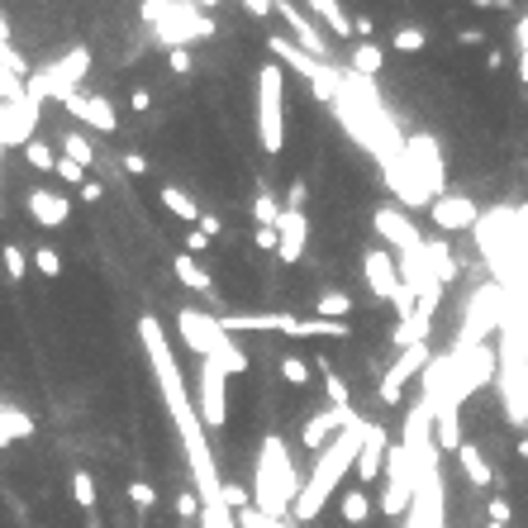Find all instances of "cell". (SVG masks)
I'll return each mask as SVG.
<instances>
[{
    "label": "cell",
    "mask_w": 528,
    "mask_h": 528,
    "mask_svg": "<svg viewBox=\"0 0 528 528\" xmlns=\"http://www.w3.org/2000/svg\"><path fill=\"white\" fill-rule=\"evenodd\" d=\"M300 476L291 467V452L286 443L267 434L262 438V452H257V481H253V509L267 519H291L295 500H300Z\"/></svg>",
    "instance_id": "cell-1"
},
{
    "label": "cell",
    "mask_w": 528,
    "mask_h": 528,
    "mask_svg": "<svg viewBox=\"0 0 528 528\" xmlns=\"http://www.w3.org/2000/svg\"><path fill=\"white\" fill-rule=\"evenodd\" d=\"M176 334H181V343H186L191 353L219 362L228 376L247 371V353L234 343V334H224L219 315H205V309H181V315H176Z\"/></svg>",
    "instance_id": "cell-2"
},
{
    "label": "cell",
    "mask_w": 528,
    "mask_h": 528,
    "mask_svg": "<svg viewBox=\"0 0 528 528\" xmlns=\"http://www.w3.org/2000/svg\"><path fill=\"white\" fill-rule=\"evenodd\" d=\"M257 143L267 157L286 148V76L276 62H262L257 72Z\"/></svg>",
    "instance_id": "cell-3"
},
{
    "label": "cell",
    "mask_w": 528,
    "mask_h": 528,
    "mask_svg": "<svg viewBox=\"0 0 528 528\" xmlns=\"http://www.w3.org/2000/svg\"><path fill=\"white\" fill-rule=\"evenodd\" d=\"M362 276H367V286H371L376 300L395 305L400 324H405V319H415V295L405 291L400 267H395V257L386 253V247H367V253H362Z\"/></svg>",
    "instance_id": "cell-4"
},
{
    "label": "cell",
    "mask_w": 528,
    "mask_h": 528,
    "mask_svg": "<svg viewBox=\"0 0 528 528\" xmlns=\"http://www.w3.org/2000/svg\"><path fill=\"white\" fill-rule=\"evenodd\" d=\"M86 72H91V53H86V48H72L67 58L48 62V67H43L39 76H29L24 95H29L34 105L43 101V95H58V101H62V95H72V91H76V81L86 76Z\"/></svg>",
    "instance_id": "cell-5"
},
{
    "label": "cell",
    "mask_w": 528,
    "mask_h": 528,
    "mask_svg": "<svg viewBox=\"0 0 528 528\" xmlns=\"http://www.w3.org/2000/svg\"><path fill=\"white\" fill-rule=\"evenodd\" d=\"M201 39H214V20L195 0H176L157 20V43H167V48H186V43H201Z\"/></svg>",
    "instance_id": "cell-6"
},
{
    "label": "cell",
    "mask_w": 528,
    "mask_h": 528,
    "mask_svg": "<svg viewBox=\"0 0 528 528\" xmlns=\"http://www.w3.org/2000/svg\"><path fill=\"white\" fill-rule=\"evenodd\" d=\"M405 162H409V172L419 176V186L428 191V201L448 195V167H443V153H438L434 134H405Z\"/></svg>",
    "instance_id": "cell-7"
},
{
    "label": "cell",
    "mask_w": 528,
    "mask_h": 528,
    "mask_svg": "<svg viewBox=\"0 0 528 528\" xmlns=\"http://www.w3.org/2000/svg\"><path fill=\"white\" fill-rule=\"evenodd\" d=\"M224 381H228V371L219 367V362L201 357V405H195V415H201L205 434H210V428H224V419H228V390H224Z\"/></svg>",
    "instance_id": "cell-8"
},
{
    "label": "cell",
    "mask_w": 528,
    "mask_h": 528,
    "mask_svg": "<svg viewBox=\"0 0 528 528\" xmlns=\"http://www.w3.org/2000/svg\"><path fill=\"white\" fill-rule=\"evenodd\" d=\"M371 228H376V238H386L400 257H409V253H424V234L415 228V219L400 210V205H381L371 214Z\"/></svg>",
    "instance_id": "cell-9"
},
{
    "label": "cell",
    "mask_w": 528,
    "mask_h": 528,
    "mask_svg": "<svg viewBox=\"0 0 528 528\" xmlns=\"http://www.w3.org/2000/svg\"><path fill=\"white\" fill-rule=\"evenodd\" d=\"M428 362H434V353H428V343H415V348H400V357L390 362V371L381 376V400L386 405H400V395H405V381L409 376H419Z\"/></svg>",
    "instance_id": "cell-10"
},
{
    "label": "cell",
    "mask_w": 528,
    "mask_h": 528,
    "mask_svg": "<svg viewBox=\"0 0 528 528\" xmlns=\"http://www.w3.org/2000/svg\"><path fill=\"white\" fill-rule=\"evenodd\" d=\"M357 424V415H353V405L348 409H338V405H328L324 415H315L305 428H300V448H309V452H324L328 443H334L343 428H353Z\"/></svg>",
    "instance_id": "cell-11"
},
{
    "label": "cell",
    "mask_w": 528,
    "mask_h": 528,
    "mask_svg": "<svg viewBox=\"0 0 528 528\" xmlns=\"http://www.w3.org/2000/svg\"><path fill=\"white\" fill-rule=\"evenodd\" d=\"M428 214H434V224L443 228V234H461V228H476L481 224V210H476L471 195H438L434 205H428Z\"/></svg>",
    "instance_id": "cell-12"
},
{
    "label": "cell",
    "mask_w": 528,
    "mask_h": 528,
    "mask_svg": "<svg viewBox=\"0 0 528 528\" xmlns=\"http://www.w3.org/2000/svg\"><path fill=\"white\" fill-rule=\"evenodd\" d=\"M276 14H282V20L291 24V34H295V48H305V53L315 58V62H328V39L319 34V24L309 20L305 10H295L291 0H276Z\"/></svg>",
    "instance_id": "cell-13"
},
{
    "label": "cell",
    "mask_w": 528,
    "mask_h": 528,
    "mask_svg": "<svg viewBox=\"0 0 528 528\" xmlns=\"http://www.w3.org/2000/svg\"><path fill=\"white\" fill-rule=\"evenodd\" d=\"M62 110L72 114V120H81V124H91V129H101V134H114V105L105 101V95H81V91H72V95H62Z\"/></svg>",
    "instance_id": "cell-14"
},
{
    "label": "cell",
    "mask_w": 528,
    "mask_h": 528,
    "mask_svg": "<svg viewBox=\"0 0 528 528\" xmlns=\"http://www.w3.org/2000/svg\"><path fill=\"white\" fill-rule=\"evenodd\" d=\"M276 234H282V243H276V257H282V262H300V257H305V243H309V219H305V210H282V224H276Z\"/></svg>",
    "instance_id": "cell-15"
},
{
    "label": "cell",
    "mask_w": 528,
    "mask_h": 528,
    "mask_svg": "<svg viewBox=\"0 0 528 528\" xmlns=\"http://www.w3.org/2000/svg\"><path fill=\"white\" fill-rule=\"evenodd\" d=\"M386 428L381 424H367V438H362V452H357V481H376V471L386 467Z\"/></svg>",
    "instance_id": "cell-16"
},
{
    "label": "cell",
    "mask_w": 528,
    "mask_h": 528,
    "mask_svg": "<svg viewBox=\"0 0 528 528\" xmlns=\"http://www.w3.org/2000/svg\"><path fill=\"white\" fill-rule=\"evenodd\" d=\"M29 214H34V224H43V228H58V224H67L72 205H67V195L34 186V191H29Z\"/></svg>",
    "instance_id": "cell-17"
},
{
    "label": "cell",
    "mask_w": 528,
    "mask_h": 528,
    "mask_svg": "<svg viewBox=\"0 0 528 528\" xmlns=\"http://www.w3.org/2000/svg\"><path fill=\"white\" fill-rule=\"evenodd\" d=\"M24 438H34V415L20 405H0V448L24 443Z\"/></svg>",
    "instance_id": "cell-18"
},
{
    "label": "cell",
    "mask_w": 528,
    "mask_h": 528,
    "mask_svg": "<svg viewBox=\"0 0 528 528\" xmlns=\"http://www.w3.org/2000/svg\"><path fill=\"white\" fill-rule=\"evenodd\" d=\"M424 257H428V272H434L438 276V282L443 286H448V282H457V257H452V247L448 243H443V238H434V243H424Z\"/></svg>",
    "instance_id": "cell-19"
},
{
    "label": "cell",
    "mask_w": 528,
    "mask_h": 528,
    "mask_svg": "<svg viewBox=\"0 0 528 528\" xmlns=\"http://www.w3.org/2000/svg\"><path fill=\"white\" fill-rule=\"evenodd\" d=\"M348 67L357 72V76H367V81H376L381 76V67H386V53H381V43H357L353 48V58H348Z\"/></svg>",
    "instance_id": "cell-20"
},
{
    "label": "cell",
    "mask_w": 528,
    "mask_h": 528,
    "mask_svg": "<svg viewBox=\"0 0 528 528\" xmlns=\"http://www.w3.org/2000/svg\"><path fill=\"white\" fill-rule=\"evenodd\" d=\"M172 267H176V282L181 286H186V291H201V295H214V282H210V272L201 267V262H195L191 253H181L176 262H172Z\"/></svg>",
    "instance_id": "cell-21"
},
{
    "label": "cell",
    "mask_w": 528,
    "mask_h": 528,
    "mask_svg": "<svg viewBox=\"0 0 528 528\" xmlns=\"http://www.w3.org/2000/svg\"><path fill=\"white\" fill-rule=\"evenodd\" d=\"M309 10L319 14V20H324V29H328V34H334V39H353V20H348V14H343V5H338V0H309Z\"/></svg>",
    "instance_id": "cell-22"
},
{
    "label": "cell",
    "mask_w": 528,
    "mask_h": 528,
    "mask_svg": "<svg viewBox=\"0 0 528 528\" xmlns=\"http://www.w3.org/2000/svg\"><path fill=\"white\" fill-rule=\"evenodd\" d=\"M457 461H461V471H467L476 486H490V481H495L490 461L481 457V448H476V443H461V448H457Z\"/></svg>",
    "instance_id": "cell-23"
},
{
    "label": "cell",
    "mask_w": 528,
    "mask_h": 528,
    "mask_svg": "<svg viewBox=\"0 0 528 528\" xmlns=\"http://www.w3.org/2000/svg\"><path fill=\"white\" fill-rule=\"evenodd\" d=\"M162 205H167V210L176 214V219L201 224V205H195V201H191V195L181 191V186H162Z\"/></svg>",
    "instance_id": "cell-24"
},
{
    "label": "cell",
    "mask_w": 528,
    "mask_h": 528,
    "mask_svg": "<svg viewBox=\"0 0 528 528\" xmlns=\"http://www.w3.org/2000/svg\"><path fill=\"white\" fill-rule=\"evenodd\" d=\"M282 210H286V205L276 201L267 186L257 191V201H253V219H257V228H276V224H282Z\"/></svg>",
    "instance_id": "cell-25"
},
{
    "label": "cell",
    "mask_w": 528,
    "mask_h": 528,
    "mask_svg": "<svg viewBox=\"0 0 528 528\" xmlns=\"http://www.w3.org/2000/svg\"><path fill=\"white\" fill-rule=\"evenodd\" d=\"M62 157H72L76 167H95V148H91V139L86 134H62Z\"/></svg>",
    "instance_id": "cell-26"
},
{
    "label": "cell",
    "mask_w": 528,
    "mask_h": 528,
    "mask_svg": "<svg viewBox=\"0 0 528 528\" xmlns=\"http://www.w3.org/2000/svg\"><path fill=\"white\" fill-rule=\"evenodd\" d=\"M72 500L81 515H95V476L91 471H72Z\"/></svg>",
    "instance_id": "cell-27"
},
{
    "label": "cell",
    "mask_w": 528,
    "mask_h": 528,
    "mask_svg": "<svg viewBox=\"0 0 528 528\" xmlns=\"http://www.w3.org/2000/svg\"><path fill=\"white\" fill-rule=\"evenodd\" d=\"M315 309H319V319H348L353 315V295L328 291V295H319V300H315Z\"/></svg>",
    "instance_id": "cell-28"
},
{
    "label": "cell",
    "mask_w": 528,
    "mask_h": 528,
    "mask_svg": "<svg viewBox=\"0 0 528 528\" xmlns=\"http://www.w3.org/2000/svg\"><path fill=\"white\" fill-rule=\"evenodd\" d=\"M24 162H29L34 172H58V153H53L48 143H39V139L24 143Z\"/></svg>",
    "instance_id": "cell-29"
},
{
    "label": "cell",
    "mask_w": 528,
    "mask_h": 528,
    "mask_svg": "<svg viewBox=\"0 0 528 528\" xmlns=\"http://www.w3.org/2000/svg\"><path fill=\"white\" fill-rule=\"evenodd\" d=\"M0 257H5V276H10V282H24V276H29V253L20 243H5V247H0Z\"/></svg>",
    "instance_id": "cell-30"
},
{
    "label": "cell",
    "mask_w": 528,
    "mask_h": 528,
    "mask_svg": "<svg viewBox=\"0 0 528 528\" xmlns=\"http://www.w3.org/2000/svg\"><path fill=\"white\" fill-rule=\"evenodd\" d=\"M367 515H371L367 490H348V495H343V519H348V524H367Z\"/></svg>",
    "instance_id": "cell-31"
},
{
    "label": "cell",
    "mask_w": 528,
    "mask_h": 528,
    "mask_svg": "<svg viewBox=\"0 0 528 528\" xmlns=\"http://www.w3.org/2000/svg\"><path fill=\"white\" fill-rule=\"evenodd\" d=\"M515 62H519V81L528 86V14L515 20Z\"/></svg>",
    "instance_id": "cell-32"
},
{
    "label": "cell",
    "mask_w": 528,
    "mask_h": 528,
    "mask_svg": "<svg viewBox=\"0 0 528 528\" xmlns=\"http://www.w3.org/2000/svg\"><path fill=\"white\" fill-rule=\"evenodd\" d=\"M315 367H324V386H328V400H334L338 409H348V381L328 367V362H315Z\"/></svg>",
    "instance_id": "cell-33"
},
{
    "label": "cell",
    "mask_w": 528,
    "mask_h": 528,
    "mask_svg": "<svg viewBox=\"0 0 528 528\" xmlns=\"http://www.w3.org/2000/svg\"><path fill=\"white\" fill-rule=\"evenodd\" d=\"M424 43H428V34L419 24H405V29H395V48L400 53H424Z\"/></svg>",
    "instance_id": "cell-34"
},
{
    "label": "cell",
    "mask_w": 528,
    "mask_h": 528,
    "mask_svg": "<svg viewBox=\"0 0 528 528\" xmlns=\"http://www.w3.org/2000/svg\"><path fill=\"white\" fill-rule=\"evenodd\" d=\"M34 267L48 276V282H53V276L62 272V257H58V247H48V243H43V247H34Z\"/></svg>",
    "instance_id": "cell-35"
},
{
    "label": "cell",
    "mask_w": 528,
    "mask_h": 528,
    "mask_svg": "<svg viewBox=\"0 0 528 528\" xmlns=\"http://www.w3.org/2000/svg\"><path fill=\"white\" fill-rule=\"evenodd\" d=\"M282 376L291 386H305L309 381V362L305 357H282Z\"/></svg>",
    "instance_id": "cell-36"
},
{
    "label": "cell",
    "mask_w": 528,
    "mask_h": 528,
    "mask_svg": "<svg viewBox=\"0 0 528 528\" xmlns=\"http://www.w3.org/2000/svg\"><path fill=\"white\" fill-rule=\"evenodd\" d=\"M201 509H205V505H201V495H191V490H181V495H176V515H181V519H201Z\"/></svg>",
    "instance_id": "cell-37"
},
{
    "label": "cell",
    "mask_w": 528,
    "mask_h": 528,
    "mask_svg": "<svg viewBox=\"0 0 528 528\" xmlns=\"http://www.w3.org/2000/svg\"><path fill=\"white\" fill-rule=\"evenodd\" d=\"M129 500H134L139 509H153V500H157V490L148 486V481H129Z\"/></svg>",
    "instance_id": "cell-38"
},
{
    "label": "cell",
    "mask_w": 528,
    "mask_h": 528,
    "mask_svg": "<svg viewBox=\"0 0 528 528\" xmlns=\"http://www.w3.org/2000/svg\"><path fill=\"white\" fill-rule=\"evenodd\" d=\"M58 176L72 181V186H86V167H76L72 157H58Z\"/></svg>",
    "instance_id": "cell-39"
},
{
    "label": "cell",
    "mask_w": 528,
    "mask_h": 528,
    "mask_svg": "<svg viewBox=\"0 0 528 528\" xmlns=\"http://www.w3.org/2000/svg\"><path fill=\"white\" fill-rule=\"evenodd\" d=\"M305 195H309L305 176H295V181H291V191H286V210H305Z\"/></svg>",
    "instance_id": "cell-40"
},
{
    "label": "cell",
    "mask_w": 528,
    "mask_h": 528,
    "mask_svg": "<svg viewBox=\"0 0 528 528\" xmlns=\"http://www.w3.org/2000/svg\"><path fill=\"white\" fill-rule=\"evenodd\" d=\"M172 5H176V0H143V20H148V24H157Z\"/></svg>",
    "instance_id": "cell-41"
},
{
    "label": "cell",
    "mask_w": 528,
    "mask_h": 528,
    "mask_svg": "<svg viewBox=\"0 0 528 528\" xmlns=\"http://www.w3.org/2000/svg\"><path fill=\"white\" fill-rule=\"evenodd\" d=\"M243 10L253 14V20H267V10H276V0H243Z\"/></svg>",
    "instance_id": "cell-42"
},
{
    "label": "cell",
    "mask_w": 528,
    "mask_h": 528,
    "mask_svg": "<svg viewBox=\"0 0 528 528\" xmlns=\"http://www.w3.org/2000/svg\"><path fill=\"white\" fill-rule=\"evenodd\" d=\"M124 172H129V176H143V172H148V157H143V153H124Z\"/></svg>",
    "instance_id": "cell-43"
},
{
    "label": "cell",
    "mask_w": 528,
    "mask_h": 528,
    "mask_svg": "<svg viewBox=\"0 0 528 528\" xmlns=\"http://www.w3.org/2000/svg\"><path fill=\"white\" fill-rule=\"evenodd\" d=\"M201 234H205V238H219V234H224L219 214H201Z\"/></svg>",
    "instance_id": "cell-44"
},
{
    "label": "cell",
    "mask_w": 528,
    "mask_h": 528,
    "mask_svg": "<svg viewBox=\"0 0 528 528\" xmlns=\"http://www.w3.org/2000/svg\"><path fill=\"white\" fill-rule=\"evenodd\" d=\"M172 72H191V53H186V48H172Z\"/></svg>",
    "instance_id": "cell-45"
},
{
    "label": "cell",
    "mask_w": 528,
    "mask_h": 528,
    "mask_svg": "<svg viewBox=\"0 0 528 528\" xmlns=\"http://www.w3.org/2000/svg\"><path fill=\"white\" fill-rule=\"evenodd\" d=\"M205 247H210V238L201 234V228H195V234H186V253L195 257V253H205Z\"/></svg>",
    "instance_id": "cell-46"
},
{
    "label": "cell",
    "mask_w": 528,
    "mask_h": 528,
    "mask_svg": "<svg viewBox=\"0 0 528 528\" xmlns=\"http://www.w3.org/2000/svg\"><path fill=\"white\" fill-rule=\"evenodd\" d=\"M282 243V234H276V228H257V247H276Z\"/></svg>",
    "instance_id": "cell-47"
},
{
    "label": "cell",
    "mask_w": 528,
    "mask_h": 528,
    "mask_svg": "<svg viewBox=\"0 0 528 528\" xmlns=\"http://www.w3.org/2000/svg\"><path fill=\"white\" fill-rule=\"evenodd\" d=\"M101 195H105V191H101V181H86V186H81V201H91V205H95Z\"/></svg>",
    "instance_id": "cell-48"
},
{
    "label": "cell",
    "mask_w": 528,
    "mask_h": 528,
    "mask_svg": "<svg viewBox=\"0 0 528 528\" xmlns=\"http://www.w3.org/2000/svg\"><path fill=\"white\" fill-rule=\"evenodd\" d=\"M505 67V53H500V48H490V53H486V72H500Z\"/></svg>",
    "instance_id": "cell-49"
},
{
    "label": "cell",
    "mask_w": 528,
    "mask_h": 528,
    "mask_svg": "<svg viewBox=\"0 0 528 528\" xmlns=\"http://www.w3.org/2000/svg\"><path fill=\"white\" fill-rule=\"evenodd\" d=\"M476 10H509V0H471Z\"/></svg>",
    "instance_id": "cell-50"
},
{
    "label": "cell",
    "mask_w": 528,
    "mask_h": 528,
    "mask_svg": "<svg viewBox=\"0 0 528 528\" xmlns=\"http://www.w3.org/2000/svg\"><path fill=\"white\" fill-rule=\"evenodd\" d=\"M195 5H201V10H205V14H210V10H214V5H219V0H195Z\"/></svg>",
    "instance_id": "cell-51"
}]
</instances>
